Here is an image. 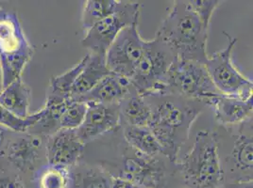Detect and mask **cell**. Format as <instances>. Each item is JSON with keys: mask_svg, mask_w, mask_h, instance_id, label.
I'll list each match as a JSON object with an SVG mask.
<instances>
[{"mask_svg": "<svg viewBox=\"0 0 253 188\" xmlns=\"http://www.w3.org/2000/svg\"><path fill=\"white\" fill-rule=\"evenodd\" d=\"M106 136L110 139L108 142L99 138L97 140L114 155L92 164L104 168L112 177L129 182L140 188H185L178 162H172L164 155L148 157L135 151L124 140L120 129L118 141H116L114 132Z\"/></svg>", "mask_w": 253, "mask_h": 188, "instance_id": "6da1fadb", "label": "cell"}, {"mask_svg": "<svg viewBox=\"0 0 253 188\" xmlns=\"http://www.w3.org/2000/svg\"><path fill=\"white\" fill-rule=\"evenodd\" d=\"M145 99L152 110L149 129L163 148L165 157L172 162H179V152L189 138L192 125L207 105L176 94L148 96Z\"/></svg>", "mask_w": 253, "mask_h": 188, "instance_id": "7a4b0ae2", "label": "cell"}, {"mask_svg": "<svg viewBox=\"0 0 253 188\" xmlns=\"http://www.w3.org/2000/svg\"><path fill=\"white\" fill-rule=\"evenodd\" d=\"M209 29L205 28L193 10L189 1L177 0L164 21L156 36L169 44L180 61L206 63Z\"/></svg>", "mask_w": 253, "mask_h": 188, "instance_id": "3957f363", "label": "cell"}, {"mask_svg": "<svg viewBox=\"0 0 253 188\" xmlns=\"http://www.w3.org/2000/svg\"><path fill=\"white\" fill-rule=\"evenodd\" d=\"M221 165L222 187L253 177V118L234 127L213 131Z\"/></svg>", "mask_w": 253, "mask_h": 188, "instance_id": "277c9868", "label": "cell"}, {"mask_svg": "<svg viewBox=\"0 0 253 188\" xmlns=\"http://www.w3.org/2000/svg\"><path fill=\"white\" fill-rule=\"evenodd\" d=\"M185 188H221V165L213 132L200 131L189 153L179 161Z\"/></svg>", "mask_w": 253, "mask_h": 188, "instance_id": "5b68a950", "label": "cell"}, {"mask_svg": "<svg viewBox=\"0 0 253 188\" xmlns=\"http://www.w3.org/2000/svg\"><path fill=\"white\" fill-rule=\"evenodd\" d=\"M177 57L167 42L155 35L146 41L143 55L130 83L144 97L168 94V76Z\"/></svg>", "mask_w": 253, "mask_h": 188, "instance_id": "8992f818", "label": "cell"}, {"mask_svg": "<svg viewBox=\"0 0 253 188\" xmlns=\"http://www.w3.org/2000/svg\"><path fill=\"white\" fill-rule=\"evenodd\" d=\"M33 50L14 14L0 9V67L3 89L21 77Z\"/></svg>", "mask_w": 253, "mask_h": 188, "instance_id": "52a82bcc", "label": "cell"}, {"mask_svg": "<svg viewBox=\"0 0 253 188\" xmlns=\"http://www.w3.org/2000/svg\"><path fill=\"white\" fill-rule=\"evenodd\" d=\"M227 47L208 57L205 63L211 81L217 91L224 96L238 98L244 101L253 99V83L244 76L232 63V52L237 39L226 31Z\"/></svg>", "mask_w": 253, "mask_h": 188, "instance_id": "ba28073f", "label": "cell"}, {"mask_svg": "<svg viewBox=\"0 0 253 188\" xmlns=\"http://www.w3.org/2000/svg\"><path fill=\"white\" fill-rule=\"evenodd\" d=\"M168 92L207 105L214 96L222 95L212 83L205 63L176 59L168 76Z\"/></svg>", "mask_w": 253, "mask_h": 188, "instance_id": "9c48e42d", "label": "cell"}, {"mask_svg": "<svg viewBox=\"0 0 253 188\" xmlns=\"http://www.w3.org/2000/svg\"><path fill=\"white\" fill-rule=\"evenodd\" d=\"M141 5L137 2L119 1L116 11L84 33L83 46L89 53L105 56L120 32L126 27L139 23Z\"/></svg>", "mask_w": 253, "mask_h": 188, "instance_id": "30bf717a", "label": "cell"}, {"mask_svg": "<svg viewBox=\"0 0 253 188\" xmlns=\"http://www.w3.org/2000/svg\"><path fill=\"white\" fill-rule=\"evenodd\" d=\"M139 23L120 32L105 54L106 65L112 73L131 79L140 62L145 40L139 32Z\"/></svg>", "mask_w": 253, "mask_h": 188, "instance_id": "8fae6325", "label": "cell"}, {"mask_svg": "<svg viewBox=\"0 0 253 188\" xmlns=\"http://www.w3.org/2000/svg\"><path fill=\"white\" fill-rule=\"evenodd\" d=\"M44 138L31 133H16L4 145L3 154L14 167L22 172L35 169L42 157L45 158Z\"/></svg>", "mask_w": 253, "mask_h": 188, "instance_id": "7c38bea8", "label": "cell"}, {"mask_svg": "<svg viewBox=\"0 0 253 188\" xmlns=\"http://www.w3.org/2000/svg\"><path fill=\"white\" fill-rule=\"evenodd\" d=\"M84 148L77 130L60 129L45 139L46 163L55 167H73L82 160Z\"/></svg>", "mask_w": 253, "mask_h": 188, "instance_id": "4fadbf2b", "label": "cell"}, {"mask_svg": "<svg viewBox=\"0 0 253 188\" xmlns=\"http://www.w3.org/2000/svg\"><path fill=\"white\" fill-rule=\"evenodd\" d=\"M84 123L77 129L78 136L85 145L117 130L120 126L118 104L86 103Z\"/></svg>", "mask_w": 253, "mask_h": 188, "instance_id": "5bb4252c", "label": "cell"}, {"mask_svg": "<svg viewBox=\"0 0 253 188\" xmlns=\"http://www.w3.org/2000/svg\"><path fill=\"white\" fill-rule=\"evenodd\" d=\"M213 111L217 125L222 127H234L253 118V100L244 101L238 98L217 95L207 102Z\"/></svg>", "mask_w": 253, "mask_h": 188, "instance_id": "9a60e30c", "label": "cell"}, {"mask_svg": "<svg viewBox=\"0 0 253 188\" xmlns=\"http://www.w3.org/2000/svg\"><path fill=\"white\" fill-rule=\"evenodd\" d=\"M131 87L132 85L129 79L115 73H109L96 84L90 92L75 101L108 105L119 104Z\"/></svg>", "mask_w": 253, "mask_h": 188, "instance_id": "2e32d148", "label": "cell"}, {"mask_svg": "<svg viewBox=\"0 0 253 188\" xmlns=\"http://www.w3.org/2000/svg\"><path fill=\"white\" fill-rule=\"evenodd\" d=\"M118 106L120 125L149 128L152 121L151 107L133 86L119 102Z\"/></svg>", "mask_w": 253, "mask_h": 188, "instance_id": "e0dca14e", "label": "cell"}, {"mask_svg": "<svg viewBox=\"0 0 253 188\" xmlns=\"http://www.w3.org/2000/svg\"><path fill=\"white\" fill-rule=\"evenodd\" d=\"M113 181L104 168L83 160L68 167L67 188H111Z\"/></svg>", "mask_w": 253, "mask_h": 188, "instance_id": "ac0fdd59", "label": "cell"}, {"mask_svg": "<svg viewBox=\"0 0 253 188\" xmlns=\"http://www.w3.org/2000/svg\"><path fill=\"white\" fill-rule=\"evenodd\" d=\"M86 56L84 67L71 90L70 97L74 101L90 92L104 76L111 73L106 65L104 55L88 53Z\"/></svg>", "mask_w": 253, "mask_h": 188, "instance_id": "d6986e66", "label": "cell"}, {"mask_svg": "<svg viewBox=\"0 0 253 188\" xmlns=\"http://www.w3.org/2000/svg\"><path fill=\"white\" fill-rule=\"evenodd\" d=\"M30 104L31 90L22 77L9 84L0 93V105L22 120L30 116Z\"/></svg>", "mask_w": 253, "mask_h": 188, "instance_id": "ffe728a7", "label": "cell"}, {"mask_svg": "<svg viewBox=\"0 0 253 188\" xmlns=\"http://www.w3.org/2000/svg\"><path fill=\"white\" fill-rule=\"evenodd\" d=\"M86 60L87 56L84 57L79 63L65 73L51 78L46 92V100L44 105L62 104L71 99V90L78 76L84 67Z\"/></svg>", "mask_w": 253, "mask_h": 188, "instance_id": "44dd1931", "label": "cell"}, {"mask_svg": "<svg viewBox=\"0 0 253 188\" xmlns=\"http://www.w3.org/2000/svg\"><path fill=\"white\" fill-rule=\"evenodd\" d=\"M119 129L124 140L135 151L148 157L164 155L163 148L148 127L120 125Z\"/></svg>", "mask_w": 253, "mask_h": 188, "instance_id": "7402d4cb", "label": "cell"}, {"mask_svg": "<svg viewBox=\"0 0 253 188\" xmlns=\"http://www.w3.org/2000/svg\"><path fill=\"white\" fill-rule=\"evenodd\" d=\"M118 0H87L83 10V29L84 33L95 24L103 20L116 11Z\"/></svg>", "mask_w": 253, "mask_h": 188, "instance_id": "603a6c76", "label": "cell"}, {"mask_svg": "<svg viewBox=\"0 0 253 188\" xmlns=\"http://www.w3.org/2000/svg\"><path fill=\"white\" fill-rule=\"evenodd\" d=\"M40 118L41 111L38 110L27 119L22 120L11 114L9 110L0 105V126L15 133L28 132L40 120Z\"/></svg>", "mask_w": 253, "mask_h": 188, "instance_id": "cb8c5ba5", "label": "cell"}, {"mask_svg": "<svg viewBox=\"0 0 253 188\" xmlns=\"http://www.w3.org/2000/svg\"><path fill=\"white\" fill-rule=\"evenodd\" d=\"M68 168L46 166L40 171L38 188H67Z\"/></svg>", "mask_w": 253, "mask_h": 188, "instance_id": "d4e9b609", "label": "cell"}, {"mask_svg": "<svg viewBox=\"0 0 253 188\" xmlns=\"http://www.w3.org/2000/svg\"><path fill=\"white\" fill-rule=\"evenodd\" d=\"M87 111V104L72 101L63 111L60 119V129L77 130L84 123Z\"/></svg>", "mask_w": 253, "mask_h": 188, "instance_id": "484cf974", "label": "cell"}, {"mask_svg": "<svg viewBox=\"0 0 253 188\" xmlns=\"http://www.w3.org/2000/svg\"><path fill=\"white\" fill-rule=\"evenodd\" d=\"M193 10L200 17L201 23L205 28L210 30V24L212 14L221 5L219 0H191L189 1Z\"/></svg>", "mask_w": 253, "mask_h": 188, "instance_id": "4316f807", "label": "cell"}, {"mask_svg": "<svg viewBox=\"0 0 253 188\" xmlns=\"http://www.w3.org/2000/svg\"><path fill=\"white\" fill-rule=\"evenodd\" d=\"M21 178L15 173L0 171V188H24Z\"/></svg>", "mask_w": 253, "mask_h": 188, "instance_id": "83f0119b", "label": "cell"}, {"mask_svg": "<svg viewBox=\"0 0 253 188\" xmlns=\"http://www.w3.org/2000/svg\"><path fill=\"white\" fill-rule=\"evenodd\" d=\"M222 188H253V182H241L223 186Z\"/></svg>", "mask_w": 253, "mask_h": 188, "instance_id": "f1b7e54d", "label": "cell"}, {"mask_svg": "<svg viewBox=\"0 0 253 188\" xmlns=\"http://www.w3.org/2000/svg\"><path fill=\"white\" fill-rule=\"evenodd\" d=\"M3 90V81H2V72H1V67H0V93Z\"/></svg>", "mask_w": 253, "mask_h": 188, "instance_id": "f546056e", "label": "cell"}, {"mask_svg": "<svg viewBox=\"0 0 253 188\" xmlns=\"http://www.w3.org/2000/svg\"></svg>", "mask_w": 253, "mask_h": 188, "instance_id": "4dcf8cb0", "label": "cell"}, {"mask_svg": "<svg viewBox=\"0 0 253 188\" xmlns=\"http://www.w3.org/2000/svg\"></svg>", "mask_w": 253, "mask_h": 188, "instance_id": "1f68e13d", "label": "cell"}]
</instances>
